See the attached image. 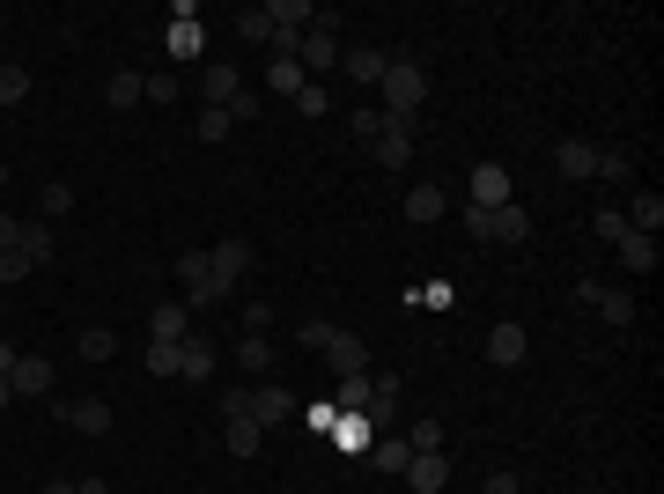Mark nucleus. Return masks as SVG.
Wrapping results in <instances>:
<instances>
[{"mask_svg": "<svg viewBox=\"0 0 664 494\" xmlns=\"http://www.w3.org/2000/svg\"><path fill=\"white\" fill-rule=\"evenodd\" d=\"M193 89H199V111H229V119H259V97L244 89V75L229 67V59H207L193 75Z\"/></svg>", "mask_w": 664, "mask_h": 494, "instance_id": "nucleus-1", "label": "nucleus"}, {"mask_svg": "<svg viewBox=\"0 0 664 494\" xmlns=\"http://www.w3.org/2000/svg\"><path fill=\"white\" fill-rule=\"evenodd\" d=\"M377 89H384V119H414L421 103H428V75H421L406 52H392V67H384Z\"/></svg>", "mask_w": 664, "mask_h": 494, "instance_id": "nucleus-2", "label": "nucleus"}, {"mask_svg": "<svg viewBox=\"0 0 664 494\" xmlns=\"http://www.w3.org/2000/svg\"><path fill=\"white\" fill-rule=\"evenodd\" d=\"M466 237L472 244H532V215H524L516 199L510 207H494V215L488 207H466Z\"/></svg>", "mask_w": 664, "mask_h": 494, "instance_id": "nucleus-3", "label": "nucleus"}, {"mask_svg": "<svg viewBox=\"0 0 664 494\" xmlns=\"http://www.w3.org/2000/svg\"><path fill=\"white\" fill-rule=\"evenodd\" d=\"M177 288H185V310H221V288L215 273H207V251H177Z\"/></svg>", "mask_w": 664, "mask_h": 494, "instance_id": "nucleus-4", "label": "nucleus"}, {"mask_svg": "<svg viewBox=\"0 0 664 494\" xmlns=\"http://www.w3.org/2000/svg\"><path fill=\"white\" fill-rule=\"evenodd\" d=\"M576 303H584L590 318H606V325H635V296H628V288H613V281H584V288H576Z\"/></svg>", "mask_w": 664, "mask_h": 494, "instance_id": "nucleus-5", "label": "nucleus"}, {"mask_svg": "<svg viewBox=\"0 0 664 494\" xmlns=\"http://www.w3.org/2000/svg\"><path fill=\"white\" fill-rule=\"evenodd\" d=\"M318 354H325V370H333V376H369V347H362V332H340V325H333Z\"/></svg>", "mask_w": 664, "mask_h": 494, "instance_id": "nucleus-6", "label": "nucleus"}, {"mask_svg": "<svg viewBox=\"0 0 664 494\" xmlns=\"http://www.w3.org/2000/svg\"><path fill=\"white\" fill-rule=\"evenodd\" d=\"M207 273H215V288H221V296H237V281L251 273V244H244V237L215 244V251H207Z\"/></svg>", "mask_w": 664, "mask_h": 494, "instance_id": "nucleus-7", "label": "nucleus"}, {"mask_svg": "<svg viewBox=\"0 0 664 494\" xmlns=\"http://www.w3.org/2000/svg\"><path fill=\"white\" fill-rule=\"evenodd\" d=\"M369 155H377L384 171H406V163H414V119H384V133L369 141Z\"/></svg>", "mask_w": 664, "mask_h": 494, "instance_id": "nucleus-8", "label": "nucleus"}, {"mask_svg": "<svg viewBox=\"0 0 664 494\" xmlns=\"http://www.w3.org/2000/svg\"><path fill=\"white\" fill-rule=\"evenodd\" d=\"M52 362L45 354H15V370H8V384H15V398H52Z\"/></svg>", "mask_w": 664, "mask_h": 494, "instance_id": "nucleus-9", "label": "nucleus"}, {"mask_svg": "<svg viewBox=\"0 0 664 494\" xmlns=\"http://www.w3.org/2000/svg\"><path fill=\"white\" fill-rule=\"evenodd\" d=\"M59 420L74 436H111V406L104 398H59Z\"/></svg>", "mask_w": 664, "mask_h": 494, "instance_id": "nucleus-10", "label": "nucleus"}, {"mask_svg": "<svg viewBox=\"0 0 664 494\" xmlns=\"http://www.w3.org/2000/svg\"><path fill=\"white\" fill-rule=\"evenodd\" d=\"M524 354H532V340H524V325H516V318H502V325L488 332V362H494V370H516Z\"/></svg>", "mask_w": 664, "mask_h": 494, "instance_id": "nucleus-11", "label": "nucleus"}, {"mask_svg": "<svg viewBox=\"0 0 664 494\" xmlns=\"http://www.w3.org/2000/svg\"><path fill=\"white\" fill-rule=\"evenodd\" d=\"M406 487H414V494H443V487H450V458H443V450L406 458Z\"/></svg>", "mask_w": 664, "mask_h": 494, "instance_id": "nucleus-12", "label": "nucleus"}, {"mask_svg": "<svg viewBox=\"0 0 664 494\" xmlns=\"http://www.w3.org/2000/svg\"><path fill=\"white\" fill-rule=\"evenodd\" d=\"M148 340H163V347L193 340V310H185V303H155V310H148Z\"/></svg>", "mask_w": 664, "mask_h": 494, "instance_id": "nucleus-13", "label": "nucleus"}, {"mask_svg": "<svg viewBox=\"0 0 664 494\" xmlns=\"http://www.w3.org/2000/svg\"><path fill=\"white\" fill-rule=\"evenodd\" d=\"M598 155L606 149H590V141H554V171H562L568 185H584V177H598Z\"/></svg>", "mask_w": 664, "mask_h": 494, "instance_id": "nucleus-14", "label": "nucleus"}, {"mask_svg": "<svg viewBox=\"0 0 664 494\" xmlns=\"http://www.w3.org/2000/svg\"><path fill=\"white\" fill-rule=\"evenodd\" d=\"M251 420H259V428L295 420V392H281V384H251Z\"/></svg>", "mask_w": 664, "mask_h": 494, "instance_id": "nucleus-15", "label": "nucleus"}, {"mask_svg": "<svg viewBox=\"0 0 664 494\" xmlns=\"http://www.w3.org/2000/svg\"><path fill=\"white\" fill-rule=\"evenodd\" d=\"M215 362H221L215 340H199V332H193V340H177V376H185V384H207V376H215Z\"/></svg>", "mask_w": 664, "mask_h": 494, "instance_id": "nucleus-16", "label": "nucleus"}, {"mask_svg": "<svg viewBox=\"0 0 664 494\" xmlns=\"http://www.w3.org/2000/svg\"><path fill=\"white\" fill-rule=\"evenodd\" d=\"M384 67H392V52H377V45H340V75H347V81H384Z\"/></svg>", "mask_w": 664, "mask_h": 494, "instance_id": "nucleus-17", "label": "nucleus"}, {"mask_svg": "<svg viewBox=\"0 0 664 494\" xmlns=\"http://www.w3.org/2000/svg\"><path fill=\"white\" fill-rule=\"evenodd\" d=\"M171 52L177 59H199V52H207V30L193 23V0H177L171 8Z\"/></svg>", "mask_w": 664, "mask_h": 494, "instance_id": "nucleus-18", "label": "nucleus"}, {"mask_svg": "<svg viewBox=\"0 0 664 494\" xmlns=\"http://www.w3.org/2000/svg\"><path fill=\"white\" fill-rule=\"evenodd\" d=\"M472 207H510V171H502V163H480V171H472Z\"/></svg>", "mask_w": 664, "mask_h": 494, "instance_id": "nucleus-19", "label": "nucleus"}, {"mask_svg": "<svg viewBox=\"0 0 664 494\" xmlns=\"http://www.w3.org/2000/svg\"><path fill=\"white\" fill-rule=\"evenodd\" d=\"M620 266H628V273H657V259H664V251H657V237H642V229H628V237H620Z\"/></svg>", "mask_w": 664, "mask_h": 494, "instance_id": "nucleus-20", "label": "nucleus"}, {"mask_svg": "<svg viewBox=\"0 0 664 494\" xmlns=\"http://www.w3.org/2000/svg\"><path fill=\"white\" fill-rule=\"evenodd\" d=\"M443 207H450V193H443V185H414V193H406V222H443Z\"/></svg>", "mask_w": 664, "mask_h": 494, "instance_id": "nucleus-21", "label": "nucleus"}, {"mask_svg": "<svg viewBox=\"0 0 664 494\" xmlns=\"http://www.w3.org/2000/svg\"><path fill=\"white\" fill-rule=\"evenodd\" d=\"M620 215H628V229H642V237H657V229H664V199H657V193H635L628 207H620Z\"/></svg>", "mask_w": 664, "mask_h": 494, "instance_id": "nucleus-22", "label": "nucleus"}, {"mask_svg": "<svg viewBox=\"0 0 664 494\" xmlns=\"http://www.w3.org/2000/svg\"><path fill=\"white\" fill-rule=\"evenodd\" d=\"M237 370H244V376H266L273 370V340H266V332H244V340H237Z\"/></svg>", "mask_w": 664, "mask_h": 494, "instance_id": "nucleus-23", "label": "nucleus"}, {"mask_svg": "<svg viewBox=\"0 0 664 494\" xmlns=\"http://www.w3.org/2000/svg\"><path fill=\"white\" fill-rule=\"evenodd\" d=\"M74 354H81V362H111V354H119V332H104V325H81V332H74Z\"/></svg>", "mask_w": 664, "mask_h": 494, "instance_id": "nucleus-24", "label": "nucleus"}, {"mask_svg": "<svg viewBox=\"0 0 664 494\" xmlns=\"http://www.w3.org/2000/svg\"><path fill=\"white\" fill-rule=\"evenodd\" d=\"M259 443H266V428L251 414H229V458H259Z\"/></svg>", "mask_w": 664, "mask_h": 494, "instance_id": "nucleus-25", "label": "nucleus"}, {"mask_svg": "<svg viewBox=\"0 0 664 494\" xmlns=\"http://www.w3.org/2000/svg\"><path fill=\"white\" fill-rule=\"evenodd\" d=\"M362 458H369L377 472H406V458H414V450H406V436H377V443H369Z\"/></svg>", "mask_w": 664, "mask_h": 494, "instance_id": "nucleus-26", "label": "nucleus"}, {"mask_svg": "<svg viewBox=\"0 0 664 494\" xmlns=\"http://www.w3.org/2000/svg\"><path fill=\"white\" fill-rule=\"evenodd\" d=\"M333 443H340V450H369V443H377L369 414H340V420H333Z\"/></svg>", "mask_w": 664, "mask_h": 494, "instance_id": "nucleus-27", "label": "nucleus"}, {"mask_svg": "<svg viewBox=\"0 0 664 494\" xmlns=\"http://www.w3.org/2000/svg\"><path fill=\"white\" fill-rule=\"evenodd\" d=\"M266 15H273V30H295V37H303L318 8H311V0H266Z\"/></svg>", "mask_w": 664, "mask_h": 494, "instance_id": "nucleus-28", "label": "nucleus"}, {"mask_svg": "<svg viewBox=\"0 0 664 494\" xmlns=\"http://www.w3.org/2000/svg\"><path fill=\"white\" fill-rule=\"evenodd\" d=\"M369 406V376H333V414H362Z\"/></svg>", "mask_w": 664, "mask_h": 494, "instance_id": "nucleus-29", "label": "nucleus"}, {"mask_svg": "<svg viewBox=\"0 0 664 494\" xmlns=\"http://www.w3.org/2000/svg\"><path fill=\"white\" fill-rule=\"evenodd\" d=\"M237 37L244 45H273V15L266 8H237Z\"/></svg>", "mask_w": 664, "mask_h": 494, "instance_id": "nucleus-30", "label": "nucleus"}, {"mask_svg": "<svg viewBox=\"0 0 664 494\" xmlns=\"http://www.w3.org/2000/svg\"><path fill=\"white\" fill-rule=\"evenodd\" d=\"M141 81L148 75H111L104 81V103H111V111H133V103H141Z\"/></svg>", "mask_w": 664, "mask_h": 494, "instance_id": "nucleus-31", "label": "nucleus"}, {"mask_svg": "<svg viewBox=\"0 0 664 494\" xmlns=\"http://www.w3.org/2000/svg\"><path fill=\"white\" fill-rule=\"evenodd\" d=\"M295 111H303V119H325V111H333V89H325V81H303V89H295Z\"/></svg>", "mask_w": 664, "mask_h": 494, "instance_id": "nucleus-32", "label": "nucleus"}, {"mask_svg": "<svg viewBox=\"0 0 664 494\" xmlns=\"http://www.w3.org/2000/svg\"><path fill=\"white\" fill-rule=\"evenodd\" d=\"M303 81H311V75H303L295 59H273V67H266V89H273V97H295Z\"/></svg>", "mask_w": 664, "mask_h": 494, "instance_id": "nucleus-33", "label": "nucleus"}, {"mask_svg": "<svg viewBox=\"0 0 664 494\" xmlns=\"http://www.w3.org/2000/svg\"><path fill=\"white\" fill-rule=\"evenodd\" d=\"M23 259L30 266H45L52 259V222H23Z\"/></svg>", "mask_w": 664, "mask_h": 494, "instance_id": "nucleus-34", "label": "nucleus"}, {"mask_svg": "<svg viewBox=\"0 0 664 494\" xmlns=\"http://www.w3.org/2000/svg\"><path fill=\"white\" fill-rule=\"evenodd\" d=\"M67 207H74V193H67V185H59V177H52L45 193H37V222H59Z\"/></svg>", "mask_w": 664, "mask_h": 494, "instance_id": "nucleus-35", "label": "nucleus"}, {"mask_svg": "<svg viewBox=\"0 0 664 494\" xmlns=\"http://www.w3.org/2000/svg\"><path fill=\"white\" fill-rule=\"evenodd\" d=\"M443 443H450V436H443V420H414V428H406V450H414V458H421V450H443Z\"/></svg>", "mask_w": 664, "mask_h": 494, "instance_id": "nucleus-36", "label": "nucleus"}, {"mask_svg": "<svg viewBox=\"0 0 664 494\" xmlns=\"http://www.w3.org/2000/svg\"><path fill=\"white\" fill-rule=\"evenodd\" d=\"M590 229H598V244H620V237H628V215H620V207H598Z\"/></svg>", "mask_w": 664, "mask_h": 494, "instance_id": "nucleus-37", "label": "nucleus"}, {"mask_svg": "<svg viewBox=\"0 0 664 494\" xmlns=\"http://www.w3.org/2000/svg\"><path fill=\"white\" fill-rule=\"evenodd\" d=\"M23 97H30V75L23 67H0V111H15Z\"/></svg>", "mask_w": 664, "mask_h": 494, "instance_id": "nucleus-38", "label": "nucleus"}, {"mask_svg": "<svg viewBox=\"0 0 664 494\" xmlns=\"http://www.w3.org/2000/svg\"><path fill=\"white\" fill-rule=\"evenodd\" d=\"M177 89H185L177 75H148V81H141V97H148V103H177Z\"/></svg>", "mask_w": 664, "mask_h": 494, "instance_id": "nucleus-39", "label": "nucleus"}, {"mask_svg": "<svg viewBox=\"0 0 664 494\" xmlns=\"http://www.w3.org/2000/svg\"><path fill=\"white\" fill-rule=\"evenodd\" d=\"M229 125H237L229 111H199V141H229Z\"/></svg>", "mask_w": 664, "mask_h": 494, "instance_id": "nucleus-40", "label": "nucleus"}, {"mask_svg": "<svg viewBox=\"0 0 664 494\" xmlns=\"http://www.w3.org/2000/svg\"><path fill=\"white\" fill-rule=\"evenodd\" d=\"M598 177H606V185H628L635 163H628V155H598Z\"/></svg>", "mask_w": 664, "mask_h": 494, "instance_id": "nucleus-41", "label": "nucleus"}, {"mask_svg": "<svg viewBox=\"0 0 664 494\" xmlns=\"http://www.w3.org/2000/svg\"><path fill=\"white\" fill-rule=\"evenodd\" d=\"M148 370H155V376H177V347H163V340H148Z\"/></svg>", "mask_w": 664, "mask_h": 494, "instance_id": "nucleus-42", "label": "nucleus"}, {"mask_svg": "<svg viewBox=\"0 0 664 494\" xmlns=\"http://www.w3.org/2000/svg\"><path fill=\"white\" fill-rule=\"evenodd\" d=\"M237 325H244V332H266V325H273V303H244V310H237Z\"/></svg>", "mask_w": 664, "mask_h": 494, "instance_id": "nucleus-43", "label": "nucleus"}, {"mask_svg": "<svg viewBox=\"0 0 664 494\" xmlns=\"http://www.w3.org/2000/svg\"><path fill=\"white\" fill-rule=\"evenodd\" d=\"M0 251H23V215H8V207H0Z\"/></svg>", "mask_w": 664, "mask_h": 494, "instance_id": "nucleus-44", "label": "nucleus"}, {"mask_svg": "<svg viewBox=\"0 0 664 494\" xmlns=\"http://www.w3.org/2000/svg\"><path fill=\"white\" fill-rule=\"evenodd\" d=\"M229 414H251V384H229V392H221V420Z\"/></svg>", "mask_w": 664, "mask_h": 494, "instance_id": "nucleus-45", "label": "nucleus"}, {"mask_svg": "<svg viewBox=\"0 0 664 494\" xmlns=\"http://www.w3.org/2000/svg\"><path fill=\"white\" fill-rule=\"evenodd\" d=\"M23 273H30L23 251H0V288H8V281H23Z\"/></svg>", "mask_w": 664, "mask_h": 494, "instance_id": "nucleus-46", "label": "nucleus"}, {"mask_svg": "<svg viewBox=\"0 0 664 494\" xmlns=\"http://www.w3.org/2000/svg\"><path fill=\"white\" fill-rule=\"evenodd\" d=\"M384 133V111H355V141H377Z\"/></svg>", "mask_w": 664, "mask_h": 494, "instance_id": "nucleus-47", "label": "nucleus"}, {"mask_svg": "<svg viewBox=\"0 0 664 494\" xmlns=\"http://www.w3.org/2000/svg\"><path fill=\"white\" fill-rule=\"evenodd\" d=\"M480 494H516V472H488V487Z\"/></svg>", "mask_w": 664, "mask_h": 494, "instance_id": "nucleus-48", "label": "nucleus"}, {"mask_svg": "<svg viewBox=\"0 0 664 494\" xmlns=\"http://www.w3.org/2000/svg\"><path fill=\"white\" fill-rule=\"evenodd\" d=\"M45 494H81V480H52V487Z\"/></svg>", "mask_w": 664, "mask_h": 494, "instance_id": "nucleus-49", "label": "nucleus"}, {"mask_svg": "<svg viewBox=\"0 0 664 494\" xmlns=\"http://www.w3.org/2000/svg\"><path fill=\"white\" fill-rule=\"evenodd\" d=\"M8 370H15V347H8V340H0V376H8Z\"/></svg>", "mask_w": 664, "mask_h": 494, "instance_id": "nucleus-50", "label": "nucleus"}, {"mask_svg": "<svg viewBox=\"0 0 664 494\" xmlns=\"http://www.w3.org/2000/svg\"><path fill=\"white\" fill-rule=\"evenodd\" d=\"M81 494H111V487H104V480H81Z\"/></svg>", "mask_w": 664, "mask_h": 494, "instance_id": "nucleus-51", "label": "nucleus"}, {"mask_svg": "<svg viewBox=\"0 0 664 494\" xmlns=\"http://www.w3.org/2000/svg\"><path fill=\"white\" fill-rule=\"evenodd\" d=\"M8 398H15V384H8V376H0V406H8Z\"/></svg>", "mask_w": 664, "mask_h": 494, "instance_id": "nucleus-52", "label": "nucleus"}]
</instances>
